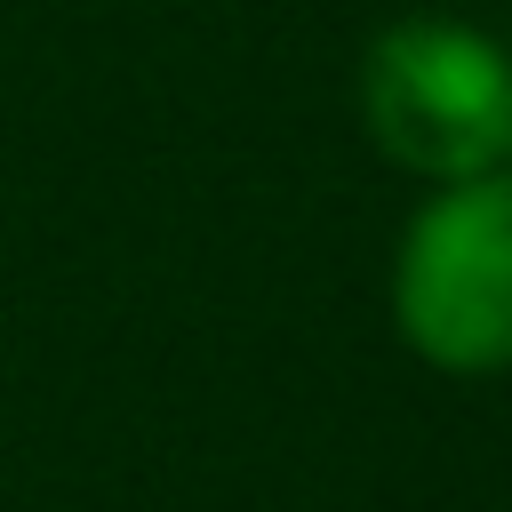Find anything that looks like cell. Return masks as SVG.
<instances>
[{
  "label": "cell",
  "mask_w": 512,
  "mask_h": 512,
  "mask_svg": "<svg viewBox=\"0 0 512 512\" xmlns=\"http://www.w3.org/2000/svg\"><path fill=\"white\" fill-rule=\"evenodd\" d=\"M392 312L432 368H512V176H464L408 224Z\"/></svg>",
  "instance_id": "cell-2"
},
{
  "label": "cell",
  "mask_w": 512,
  "mask_h": 512,
  "mask_svg": "<svg viewBox=\"0 0 512 512\" xmlns=\"http://www.w3.org/2000/svg\"><path fill=\"white\" fill-rule=\"evenodd\" d=\"M360 112L400 168L464 184L512 152V64L472 24H392L368 48Z\"/></svg>",
  "instance_id": "cell-1"
}]
</instances>
